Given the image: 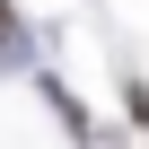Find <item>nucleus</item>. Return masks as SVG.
Instances as JSON below:
<instances>
[{
    "mask_svg": "<svg viewBox=\"0 0 149 149\" xmlns=\"http://www.w3.org/2000/svg\"><path fill=\"white\" fill-rule=\"evenodd\" d=\"M0 53H26V26H18V9L0 0Z\"/></svg>",
    "mask_w": 149,
    "mask_h": 149,
    "instance_id": "1",
    "label": "nucleus"
},
{
    "mask_svg": "<svg viewBox=\"0 0 149 149\" xmlns=\"http://www.w3.org/2000/svg\"><path fill=\"white\" fill-rule=\"evenodd\" d=\"M123 114H132V123H149V79H123Z\"/></svg>",
    "mask_w": 149,
    "mask_h": 149,
    "instance_id": "2",
    "label": "nucleus"
}]
</instances>
